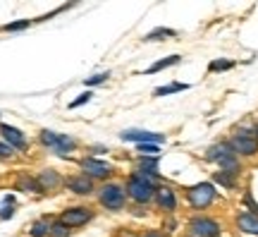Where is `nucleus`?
I'll return each instance as SVG.
<instances>
[{
	"label": "nucleus",
	"mask_w": 258,
	"mask_h": 237,
	"mask_svg": "<svg viewBox=\"0 0 258 237\" xmlns=\"http://www.w3.org/2000/svg\"><path fill=\"white\" fill-rule=\"evenodd\" d=\"M156 189H158V184L153 182L151 177H146V175H141V173H134L127 180L129 199H134L137 204H148V201H153L156 199Z\"/></svg>",
	"instance_id": "obj_1"
},
{
	"label": "nucleus",
	"mask_w": 258,
	"mask_h": 237,
	"mask_svg": "<svg viewBox=\"0 0 258 237\" xmlns=\"http://www.w3.org/2000/svg\"><path fill=\"white\" fill-rule=\"evenodd\" d=\"M215 197H218V189H215L213 182H199L186 189V201H189V206L196 211L208 209L213 201H215Z\"/></svg>",
	"instance_id": "obj_2"
},
{
	"label": "nucleus",
	"mask_w": 258,
	"mask_h": 237,
	"mask_svg": "<svg viewBox=\"0 0 258 237\" xmlns=\"http://www.w3.org/2000/svg\"><path fill=\"white\" fill-rule=\"evenodd\" d=\"M98 201H101L103 209L108 211H122L124 209V201H127V189L117 182H108L98 189Z\"/></svg>",
	"instance_id": "obj_3"
},
{
	"label": "nucleus",
	"mask_w": 258,
	"mask_h": 237,
	"mask_svg": "<svg viewBox=\"0 0 258 237\" xmlns=\"http://www.w3.org/2000/svg\"><path fill=\"white\" fill-rule=\"evenodd\" d=\"M230 146H232V151H234L237 156H246V158L256 156L258 154L256 132H253V129H237V132L232 134V139H230Z\"/></svg>",
	"instance_id": "obj_4"
},
{
	"label": "nucleus",
	"mask_w": 258,
	"mask_h": 237,
	"mask_svg": "<svg viewBox=\"0 0 258 237\" xmlns=\"http://www.w3.org/2000/svg\"><path fill=\"white\" fill-rule=\"evenodd\" d=\"M189 235L191 237H218L220 235V223L208 218V216H196L189 220Z\"/></svg>",
	"instance_id": "obj_5"
},
{
	"label": "nucleus",
	"mask_w": 258,
	"mask_h": 237,
	"mask_svg": "<svg viewBox=\"0 0 258 237\" xmlns=\"http://www.w3.org/2000/svg\"><path fill=\"white\" fill-rule=\"evenodd\" d=\"M91 218H93V211L89 209V206H70V209H64L62 216H60V220H62L67 228H72V230L86 225Z\"/></svg>",
	"instance_id": "obj_6"
},
{
	"label": "nucleus",
	"mask_w": 258,
	"mask_h": 237,
	"mask_svg": "<svg viewBox=\"0 0 258 237\" xmlns=\"http://www.w3.org/2000/svg\"><path fill=\"white\" fill-rule=\"evenodd\" d=\"M82 170L84 175H89L91 180H108L112 175V165H108L105 161H98V158H84L82 161Z\"/></svg>",
	"instance_id": "obj_7"
},
{
	"label": "nucleus",
	"mask_w": 258,
	"mask_h": 237,
	"mask_svg": "<svg viewBox=\"0 0 258 237\" xmlns=\"http://www.w3.org/2000/svg\"><path fill=\"white\" fill-rule=\"evenodd\" d=\"M122 141H137V144H163L165 137L163 134H156V132H144V129H127L120 134Z\"/></svg>",
	"instance_id": "obj_8"
},
{
	"label": "nucleus",
	"mask_w": 258,
	"mask_h": 237,
	"mask_svg": "<svg viewBox=\"0 0 258 237\" xmlns=\"http://www.w3.org/2000/svg\"><path fill=\"white\" fill-rule=\"evenodd\" d=\"M156 204L158 209H163L165 213H175L177 211V194L172 187H167V184H160L156 189Z\"/></svg>",
	"instance_id": "obj_9"
},
{
	"label": "nucleus",
	"mask_w": 258,
	"mask_h": 237,
	"mask_svg": "<svg viewBox=\"0 0 258 237\" xmlns=\"http://www.w3.org/2000/svg\"><path fill=\"white\" fill-rule=\"evenodd\" d=\"M67 189L72 192V194H79V197H89V194L96 192V184H93V180L89 175L82 173V175H74V177L67 180Z\"/></svg>",
	"instance_id": "obj_10"
},
{
	"label": "nucleus",
	"mask_w": 258,
	"mask_h": 237,
	"mask_svg": "<svg viewBox=\"0 0 258 237\" xmlns=\"http://www.w3.org/2000/svg\"><path fill=\"white\" fill-rule=\"evenodd\" d=\"M0 132H3L5 144H10L12 149H17V151H24V149H27V137H24L17 127H12V125H0Z\"/></svg>",
	"instance_id": "obj_11"
},
{
	"label": "nucleus",
	"mask_w": 258,
	"mask_h": 237,
	"mask_svg": "<svg viewBox=\"0 0 258 237\" xmlns=\"http://www.w3.org/2000/svg\"><path fill=\"white\" fill-rule=\"evenodd\" d=\"M237 228H239L244 235L258 237V216H256V213H251V211L239 213V216H237Z\"/></svg>",
	"instance_id": "obj_12"
},
{
	"label": "nucleus",
	"mask_w": 258,
	"mask_h": 237,
	"mask_svg": "<svg viewBox=\"0 0 258 237\" xmlns=\"http://www.w3.org/2000/svg\"><path fill=\"white\" fill-rule=\"evenodd\" d=\"M74 149H77V141H74V137H70V134H60L53 151H55V154H60V156H67V154H72Z\"/></svg>",
	"instance_id": "obj_13"
},
{
	"label": "nucleus",
	"mask_w": 258,
	"mask_h": 237,
	"mask_svg": "<svg viewBox=\"0 0 258 237\" xmlns=\"http://www.w3.org/2000/svg\"><path fill=\"white\" fill-rule=\"evenodd\" d=\"M17 187L24 192H36V194H43V187H41V182H38V177H29V175H22L17 180Z\"/></svg>",
	"instance_id": "obj_14"
},
{
	"label": "nucleus",
	"mask_w": 258,
	"mask_h": 237,
	"mask_svg": "<svg viewBox=\"0 0 258 237\" xmlns=\"http://www.w3.org/2000/svg\"><path fill=\"white\" fill-rule=\"evenodd\" d=\"M38 182L43 189H55L57 184H60V175L55 170H43V173L38 175Z\"/></svg>",
	"instance_id": "obj_15"
},
{
	"label": "nucleus",
	"mask_w": 258,
	"mask_h": 237,
	"mask_svg": "<svg viewBox=\"0 0 258 237\" xmlns=\"http://www.w3.org/2000/svg\"><path fill=\"white\" fill-rule=\"evenodd\" d=\"M182 60L179 55H170V58H163V60H158V63H153L151 67H148L144 74H156V72H160V70H165V67H172V65H177Z\"/></svg>",
	"instance_id": "obj_16"
},
{
	"label": "nucleus",
	"mask_w": 258,
	"mask_h": 237,
	"mask_svg": "<svg viewBox=\"0 0 258 237\" xmlns=\"http://www.w3.org/2000/svg\"><path fill=\"white\" fill-rule=\"evenodd\" d=\"M213 184H222V187H227V189H232V187L237 184V175L225 173V170H218V173L213 175Z\"/></svg>",
	"instance_id": "obj_17"
},
{
	"label": "nucleus",
	"mask_w": 258,
	"mask_h": 237,
	"mask_svg": "<svg viewBox=\"0 0 258 237\" xmlns=\"http://www.w3.org/2000/svg\"><path fill=\"white\" fill-rule=\"evenodd\" d=\"M172 36H177L175 29L160 27V29H153V31H148L146 36H144V41H163V38H172Z\"/></svg>",
	"instance_id": "obj_18"
},
{
	"label": "nucleus",
	"mask_w": 258,
	"mask_h": 237,
	"mask_svg": "<svg viewBox=\"0 0 258 237\" xmlns=\"http://www.w3.org/2000/svg\"><path fill=\"white\" fill-rule=\"evenodd\" d=\"M189 84H182V82H175V84H167V86H158L153 96H167V93H175V91H186Z\"/></svg>",
	"instance_id": "obj_19"
},
{
	"label": "nucleus",
	"mask_w": 258,
	"mask_h": 237,
	"mask_svg": "<svg viewBox=\"0 0 258 237\" xmlns=\"http://www.w3.org/2000/svg\"><path fill=\"white\" fill-rule=\"evenodd\" d=\"M50 237H70L72 235V228H67L62 220H53L50 223V232H48Z\"/></svg>",
	"instance_id": "obj_20"
},
{
	"label": "nucleus",
	"mask_w": 258,
	"mask_h": 237,
	"mask_svg": "<svg viewBox=\"0 0 258 237\" xmlns=\"http://www.w3.org/2000/svg\"><path fill=\"white\" fill-rule=\"evenodd\" d=\"M15 204H17V201H15V197H12V194H8V197L3 199L0 218H3V220H5V218H12V216H15Z\"/></svg>",
	"instance_id": "obj_21"
},
{
	"label": "nucleus",
	"mask_w": 258,
	"mask_h": 237,
	"mask_svg": "<svg viewBox=\"0 0 258 237\" xmlns=\"http://www.w3.org/2000/svg\"><path fill=\"white\" fill-rule=\"evenodd\" d=\"M57 137H60V134L50 132V129H41V134H38V141H41L43 146H48V149H55Z\"/></svg>",
	"instance_id": "obj_22"
},
{
	"label": "nucleus",
	"mask_w": 258,
	"mask_h": 237,
	"mask_svg": "<svg viewBox=\"0 0 258 237\" xmlns=\"http://www.w3.org/2000/svg\"><path fill=\"white\" fill-rule=\"evenodd\" d=\"M232 67H234V60H213L208 65L211 72H225V70H232Z\"/></svg>",
	"instance_id": "obj_23"
},
{
	"label": "nucleus",
	"mask_w": 258,
	"mask_h": 237,
	"mask_svg": "<svg viewBox=\"0 0 258 237\" xmlns=\"http://www.w3.org/2000/svg\"><path fill=\"white\" fill-rule=\"evenodd\" d=\"M29 232H31V237H46L48 232H50V225H48V223H43V220H38V223H34V225H31V230H29Z\"/></svg>",
	"instance_id": "obj_24"
},
{
	"label": "nucleus",
	"mask_w": 258,
	"mask_h": 237,
	"mask_svg": "<svg viewBox=\"0 0 258 237\" xmlns=\"http://www.w3.org/2000/svg\"><path fill=\"white\" fill-rule=\"evenodd\" d=\"M137 149H139V154L141 156H158L160 154V146L158 144H139Z\"/></svg>",
	"instance_id": "obj_25"
},
{
	"label": "nucleus",
	"mask_w": 258,
	"mask_h": 237,
	"mask_svg": "<svg viewBox=\"0 0 258 237\" xmlns=\"http://www.w3.org/2000/svg\"><path fill=\"white\" fill-rule=\"evenodd\" d=\"M110 79V72H101V74H93V77H89L86 79V86H98V84H103V82H108Z\"/></svg>",
	"instance_id": "obj_26"
},
{
	"label": "nucleus",
	"mask_w": 258,
	"mask_h": 237,
	"mask_svg": "<svg viewBox=\"0 0 258 237\" xmlns=\"http://www.w3.org/2000/svg\"><path fill=\"white\" fill-rule=\"evenodd\" d=\"M31 22H27V19H22V22H10V24H5V31H22V29H27Z\"/></svg>",
	"instance_id": "obj_27"
},
{
	"label": "nucleus",
	"mask_w": 258,
	"mask_h": 237,
	"mask_svg": "<svg viewBox=\"0 0 258 237\" xmlns=\"http://www.w3.org/2000/svg\"><path fill=\"white\" fill-rule=\"evenodd\" d=\"M12 154H15V149L10 144H5V141H0V158H10Z\"/></svg>",
	"instance_id": "obj_28"
},
{
	"label": "nucleus",
	"mask_w": 258,
	"mask_h": 237,
	"mask_svg": "<svg viewBox=\"0 0 258 237\" xmlns=\"http://www.w3.org/2000/svg\"><path fill=\"white\" fill-rule=\"evenodd\" d=\"M86 101H91V93H82V96H79L77 101H72V103H70V110H72V108H79V106H84Z\"/></svg>",
	"instance_id": "obj_29"
},
{
	"label": "nucleus",
	"mask_w": 258,
	"mask_h": 237,
	"mask_svg": "<svg viewBox=\"0 0 258 237\" xmlns=\"http://www.w3.org/2000/svg\"><path fill=\"white\" fill-rule=\"evenodd\" d=\"M141 237H167L165 232H160V230H146Z\"/></svg>",
	"instance_id": "obj_30"
},
{
	"label": "nucleus",
	"mask_w": 258,
	"mask_h": 237,
	"mask_svg": "<svg viewBox=\"0 0 258 237\" xmlns=\"http://www.w3.org/2000/svg\"><path fill=\"white\" fill-rule=\"evenodd\" d=\"M165 228H167V230H175V228H177V223H175V220H167Z\"/></svg>",
	"instance_id": "obj_31"
},
{
	"label": "nucleus",
	"mask_w": 258,
	"mask_h": 237,
	"mask_svg": "<svg viewBox=\"0 0 258 237\" xmlns=\"http://www.w3.org/2000/svg\"><path fill=\"white\" fill-rule=\"evenodd\" d=\"M253 132H256V139H258V125H256V129H253Z\"/></svg>",
	"instance_id": "obj_32"
}]
</instances>
